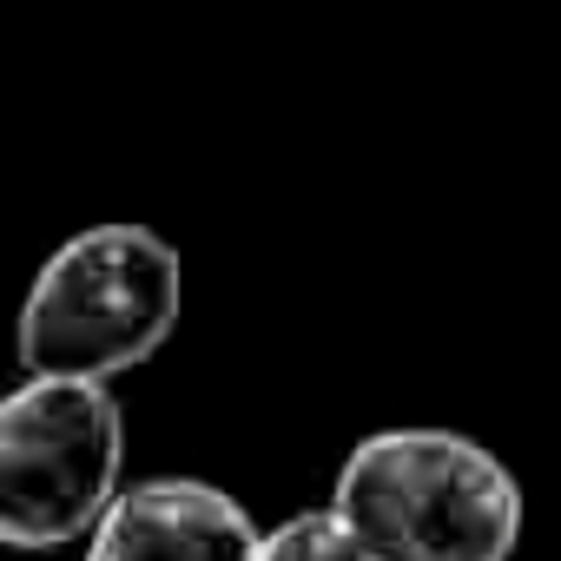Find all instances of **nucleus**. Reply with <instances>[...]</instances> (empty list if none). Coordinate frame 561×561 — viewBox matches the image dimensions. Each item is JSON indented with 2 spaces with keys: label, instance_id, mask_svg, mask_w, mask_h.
<instances>
[{
  "label": "nucleus",
  "instance_id": "1",
  "mask_svg": "<svg viewBox=\"0 0 561 561\" xmlns=\"http://www.w3.org/2000/svg\"><path fill=\"white\" fill-rule=\"evenodd\" d=\"M331 522L364 561H508L522 482L462 430H377L344 456Z\"/></svg>",
  "mask_w": 561,
  "mask_h": 561
},
{
  "label": "nucleus",
  "instance_id": "2",
  "mask_svg": "<svg viewBox=\"0 0 561 561\" xmlns=\"http://www.w3.org/2000/svg\"><path fill=\"white\" fill-rule=\"evenodd\" d=\"M185 264L152 225H87L73 231L21 298L14 351L41 383H93L139 370L179 331Z\"/></svg>",
  "mask_w": 561,
  "mask_h": 561
},
{
  "label": "nucleus",
  "instance_id": "3",
  "mask_svg": "<svg viewBox=\"0 0 561 561\" xmlns=\"http://www.w3.org/2000/svg\"><path fill=\"white\" fill-rule=\"evenodd\" d=\"M126 469V410L93 383H41L0 397V541L67 548L100 528Z\"/></svg>",
  "mask_w": 561,
  "mask_h": 561
},
{
  "label": "nucleus",
  "instance_id": "4",
  "mask_svg": "<svg viewBox=\"0 0 561 561\" xmlns=\"http://www.w3.org/2000/svg\"><path fill=\"white\" fill-rule=\"evenodd\" d=\"M257 522L238 495L198 476L126 482L100 528L87 535V561H251Z\"/></svg>",
  "mask_w": 561,
  "mask_h": 561
},
{
  "label": "nucleus",
  "instance_id": "5",
  "mask_svg": "<svg viewBox=\"0 0 561 561\" xmlns=\"http://www.w3.org/2000/svg\"><path fill=\"white\" fill-rule=\"evenodd\" d=\"M251 561H364V554L331 522V508H305V515H285L271 535H257V554Z\"/></svg>",
  "mask_w": 561,
  "mask_h": 561
}]
</instances>
